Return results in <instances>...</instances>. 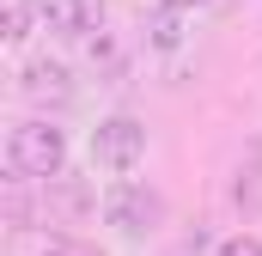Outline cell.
Segmentation results:
<instances>
[{"label":"cell","instance_id":"obj_1","mask_svg":"<svg viewBox=\"0 0 262 256\" xmlns=\"http://www.w3.org/2000/svg\"><path fill=\"white\" fill-rule=\"evenodd\" d=\"M6 165H12L18 177H61V165H67L61 128H49V122H18V128H12V140H6Z\"/></svg>","mask_w":262,"mask_h":256},{"label":"cell","instance_id":"obj_2","mask_svg":"<svg viewBox=\"0 0 262 256\" xmlns=\"http://www.w3.org/2000/svg\"><path fill=\"white\" fill-rule=\"evenodd\" d=\"M140 153H146V128L134 122V116L98 122V134H92V159H98L104 171H128V165H140Z\"/></svg>","mask_w":262,"mask_h":256},{"label":"cell","instance_id":"obj_3","mask_svg":"<svg viewBox=\"0 0 262 256\" xmlns=\"http://www.w3.org/2000/svg\"><path fill=\"white\" fill-rule=\"evenodd\" d=\"M104 214H110V226H122V232H152V226L165 220V201L152 189H140V183H116L110 201H104Z\"/></svg>","mask_w":262,"mask_h":256},{"label":"cell","instance_id":"obj_4","mask_svg":"<svg viewBox=\"0 0 262 256\" xmlns=\"http://www.w3.org/2000/svg\"><path fill=\"white\" fill-rule=\"evenodd\" d=\"M43 18L61 37H92L104 25V0H43Z\"/></svg>","mask_w":262,"mask_h":256},{"label":"cell","instance_id":"obj_5","mask_svg":"<svg viewBox=\"0 0 262 256\" xmlns=\"http://www.w3.org/2000/svg\"><path fill=\"white\" fill-rule=\"evenodd\" d=\"M67 67H55V61H31L25 67V98H49V104H67Z\"/></svg>","mask_w":262,"mask_h":256},{"label":"cell","instance_id":"obj_6","mask_svg":"<svg viewBox=\"0 0 262 256\" xmlns=\"http://www.w3.org/2000/svg\"><path fill=\"white\" fill-rule=\"evenodd\" d=\"M12 256H79L67 238H49V232H18L12 238Z\"/></svg>","mask_w":262,"mask_h":256},{"label":"cell","instance_id":"obj_7","mask_svg":"<svg viewBox=\"0 0 262 256\" xmlns=\"http://www.w3.org/2000/svg\"><path fill=\"white\" fill-rule=\"evenodd\" d=\"M0 6H6V31H0V37L18 43V37L31 31V0H0Z\"/></svg>","mask_w":262,"mask_h":256},{"label":"cell","instance_id":"obj_8","mask_svg":"<svg viewBox=\"0 0 262 256\" xmlns=\"http://www.w3.org/2000/svg\"><path fill=\"white\" fill-rule=\"evenodd\" d=\"M177 31H183V25H177V12H159V18H152V43H165V49H171V43H177Z\"/></svg>","mask_w":262,"mask_h":256},{"label":"cell","instance_id":"obj_9","mask_svg":"<svg viewBox=\"0 0 262 256\" xmlns=\"http://www.w3.org/2000/svg\"><path fill=\"white\" fill-rule=\"evenodd\" d=\"M220 256H262V238H226Z\"/></svg>","mask_w":262,"mask_h":256},{"label":"cell","instance_id":"obj_10","mask_svg":"<svg viewBox=\"0 0 262 256\" xmlns=\"http://www.w3.org/2000/svg\"><path fill=\"white\" fill-rule=\"evenodd\" d=\"M165 6H171V12H177V6H195V0H165Z\"/></svg>","mask_w":262,"mask_h":256},{"label":"cell","instance_id":"obj_11","mask_svg":"<svg viewBox=\"0 0 262 256\" xmlns=\"http://www.w3.org/2000/svg\"><path fill=\"white\" fill-rule=\"evenodd\" d=\"M79 256H98V250H79Z\"/></svg>","mask_w":262,"mask_h":256}]
</instances>
